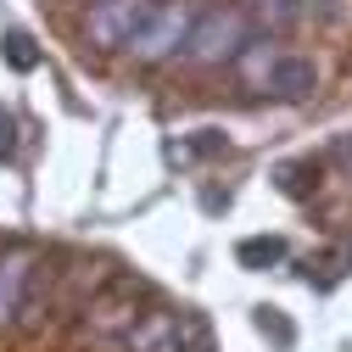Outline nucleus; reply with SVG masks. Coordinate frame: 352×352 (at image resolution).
<instances>
[{"label": "nucleus", "instance_id": "nucleus-1", "mask_svg": "<svg viewBox=\"0 0 352 352\" xmlns=\"http://www.w3.org/2000/svg\"><path fill=\"white\" fill-rule=\"evenodd\" d=\"M196 17H201L196 0H157V6L146 12V23L129 34V45H123V51L135 56L140 67H162L168 56H179V51L190 45Z\"/></svg>", "mask_w": 352, "mask_h": 352}, {"label": "nucleus", "instance_id": "nucleus-2", "mask_svg": "<svg viewBox=\"0 0 352 352\" xmlns=\"http://www.w3.org/2000/svg\"><path fill=\"white\" fill-rule=\"evenodd\" d=\"M241 45H246V12H241V6H207V12L196 17V28H190L185 56H190L196 67H218V62L241 56Z\"/></svg>", "mask_w": 352, "mask_h": 352}, {"label": "nucleus", "instance_id": "nucleus-3", "mask_svg": "<svg viewBox=\"0 0 352 352\" xmlns=\"http://www.w3.org/2000/svg\"><path fill=\"white\" fill-rule=\"evenodd\" d=\"M157 0H90V17H84V39L96 51H123L129 34L146 23V12Z\"/></svg>", "mask_w": 352, "mask_h": 352}, {"label": "nucleus", "instance_id": "nucleus-4", "mask_svg": "<svg viewBox=\"0 0 352 352\" xmlns=\"http://www.w3.org/2000/svg\"><path fill=\"white\" fill-rule=\"evenodd\" d=\"M190 341H201L190 314H146L129 324V352H190Z\"/></svg>", "mask_w": 352, "mask_h": 352}, {"label": "nucleus", "instance_id": "nucleus-5", "mask_svg": "<svg viewBox=\"0 0 352 352\" xmlns=\"http://www.w3.org/2000/svg\"><path fill=\"white\" fill-rule=\"evenodd\" d=\"M34 280V252L28 246H12L0 252V324H12L23 314V291Z\"/></svg>", "mask_w": 352, "mask_h": 352}, {"label": "nucleus", "instance_id": "nucleus-6", "mask_svg": "<svg viewBox=\"0 0 352 352\" xmlns=\"http://www.w3.org/2000/svg\"><path fill=\"white\" fill-rule=\"evenodd\" d=\"M269 90L285 96V101L314 96V90H319V67H314V56H274V62H269Z\"/></svg>", "mask_w": 352, "mask_h": 352}, {"label": "nucleus", "instance_id": "nucleus-7", "mask_svg": "<svg viewBox=\"0 0 352 352\" xmlns=\"http://www.w3.org/2000/svg\"><path fill=\"white\" fill-rule=\"evenodd\" d=\"M235 263L241 269H274V263H285V241L280 235H246L235 246Z\"/></svg>", "mask_w": 352, "mask_h": 352}, {"label": "nucleus", "instance_id": "nucleus-8", "mask_svg": "<svg viewBox=\"0 0 352 352\" xmlns=\"http://www.w3.org/2000/svg\"><path fill=\"white\" fill-rule=\"evenodd\" d=\"M296 0H246V17L263 28V34H285L291 23H296Z\"/></svg>", "mask_w": 352, "mask_h": 352}, {"label": "nucleus", "instance_id": "nucleus-9", "mask_svg": "<svg viewBox=\"0 0 352 352\" xmlns=\"http://www.w3.org/2000/svg\"><path fill=\"white\" fill-rule=\"evenodd\" d=\"M0 56H6L12 73H34L39 67V45H34L28 28H6V34H0Z\"/></svg>", "mask_w": 352, "mask_h": 352}, {"label": "nucleus", "instance_id": "nucleus-10", "mask_svg": "<svg viewBox=\"0 0 352 352\" xmlns=\"http://www.w3.org/2000/svg\"><path fill=\"white\" fill-rule=\"evenodd\" d=\"M257 330L274 336V346H291V341H296V330L280 319V307H257Z\"/></svg>", "mask_w": 352, "mask_h": 352}, {"label": "nucleus", "instance_id": "nucleus-11", "mask_svg": "<svg viewBox=\"0 0 352 352\" xmlns=\"http://www.w3.org/2000/svg\"><path fill=\"white\" fill-rule=\"evenodd\" d=\"M224 151V135H218V129H201V135L185 146V157H218Z\"/></svg>", "mask_w": 352, "mask_h": 352}, {"label": "nucleus", "instance_id": "nucleus-12", "mask_svg": "<svg viewBox=\"0 0 352 352\" xmlns=\"http://www.w3.org/2000/svg\"><path fill=\"white\" fill-rule=\"evenodd\" d=\"M280 190L285 196H307L314 185H307V168H280Z\"/></svg>", "mask_w": 352, "mask_h": 352}, {"label": "nucleus", "instance_id": "nucleus-13", "mask_svg": "<svg viewBox=\"0 0 352 352\" xmlns=\"http://www.w3.org/2000/svg\"><path fill=\"white\" fill-rule=\"evenodd\" d=\"M12 151H17V118L0 107V157H12Z\"/></svg>", "mask_w": 352, "mask_h": 352}, {"label": "nucleus", "instance_id": "nucleus-14", "mask_svg": "<svg viewBox=\"0 0 352 352\" xmlns=\"http://www.w3.org/2000/svg\"><path fill=\"white\" fill-rule=\"evenodd\" d=\"M336 162H352V140H341V146H336Z\"/></svg>", "mask_w": 352, "mask_h": 352}]
</instances>
